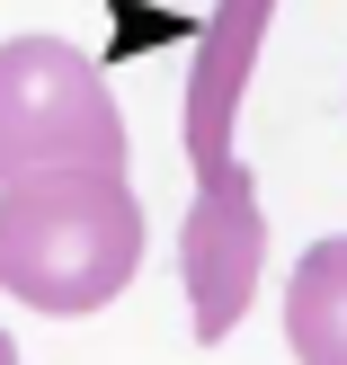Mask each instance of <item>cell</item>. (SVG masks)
Returning <instances> with one entry per match:
<instances>
[{
    "instance_id": "1",
    "label": "cell",
    "mask_w": 347,
    "mask_h": 365,
    "mask_svg": "<svg viewBox=\"0 0 347 365\" xmlns=\"http://www.w3.org/2000/svg\"><path fill=\"white\" fill-rule=\"evenodd\" d=\"M143 267V205L125 170H36L0 187V285L27 312H98Z\"/></svg>"
},
{
    "instance_id": "2",
    "label": "cell",
    "mask_w": 347,
    "mask_h": 365,
    "mask_svg": "<svg viewBox=\"0 0 347 365\" xmlns=\"http://www.w3.org/2000/svg\"><path fill=\"white\" fill-rule=\"evenodd\" d=\"M36 170H134L107 71L63 36L0 45V187Z\"/></svg>"
},
{
    "instance_id": "3",
    "label": "cell",
    "mask_w": 347,
    "mask_h": 365,
    "mask_svg": "<svg viewBox=\"0 0 347 365\" xmlns=\"http://www.w3.org/2000/svg\"><path fill=\"white\" fill-rule=\"evenodd\" d=\"M259 259H267V214H259V178L241 160H223L214 178H196L187 205V241H178V277L196 303V339H232V321L259 294Z\"/></svg>"
},
{
    "instance_id": "4",
    "label": "cell",
    "mask_w": 347,
    "mask_h": 365,
    "mask_svg": "<svg viewBox=\"0 0 347 365\" xmlns=\"http://www.w3.org/2000/svg\"><path fill=\"white\" fill-rule=\"evenodd\" d=\"M267 18H276V0H214L205 36H196V71H187V160H196V178H214L232 160V125H241Z\"/></svg>"
},
{
    "instance_id": "5",
    "label": "cell",
    "mask_w": 347,
    "mask_h": 365,
    "mask_svg": "<svg viewBox=\"0 0 347 365\" xmlns=\"http://www.w3.org/2000/svg\"><path fill=\"white\" fill-rule=\"evenodd\" d=\"M285 339L303 365H347V232L303 250L285 277Z\"/></svg>"
},
{
    "instance_id": "6",
    "label": "cell",
    "mask_w": 347,
    "mask_h": 365,
    "mask_svg": "<svg viewBox=\"0 0 347 365\" xmlns=\"http://www.w3.org/2000/svg\"><path fill=\"white\" fill-rule=\"evenodd\" d=\"M9 356H18V348H9V330H0V365H9Z\"/></svg>"
}]
</instances>
